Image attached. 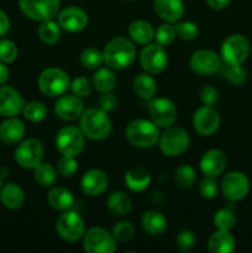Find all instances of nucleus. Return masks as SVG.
<instances>
[{"instance_id":"obj_1","label":"nucleus","mask_w":252,"mask_h":253,"mask_svg":"<svg viewBox=\"0 0 252 253\" xmlns=\"http://www.w3.org/2000/svg\"><path fill=\"white\" fill-rule=\"evenodd\" d=\"M104 63L111 69L127 68L136 57V48L130 40L115 37L106 43L103 51Z\"/></svg>"},{"instance_id":"obj_2","label":"nucleus","mask_w":252,"mask_h":253,"mask_svg":"<svg viewBox=\"0 0 252 253\" xmlns=\"http://www.w3.org/2000/svg\"><path fill=\"white\" fill-rule=\"evenodd\" d=\"M81 130L89 140L103 141L110 136L113 126L106 111L100 108H91L81 115Z\"/></svg>"},{"instance_id":"obj_3","label":"nucleus","mask_w":252,"mask_h":253,"mask_svg":"<svg viewBox=\"0 0 252 253\" xmlns=\"http://www.w3.org/2000/svg\"><path fill=\"white\" fill-rule=\"evenodd\" d=\"M125 135L128 142L138 148H151L160 140L158 126L152 120L145 119L131 121L126 127Z\"/></svg>"},{"instance_id":"obj_4","label":"nucleus","mask_w":252,"mask_h":253,"mask_svg":"<svg viewBox=\"0 0 252 253\" xmlns=\"http://www.w3.org/2000/svg\"><path fill=\"white\" fill-rule=\"evenodd\" d=\"M69 86H71V79L68 74L61 68L56 67L47 68L39 77L40 90L49 98L63 95Z\"/></svg>"},{"instance_id":"obj_5","label":"nucleus","mask_w":252,"mask_h":253,"mask_svg":"<svg viewBox=\"0 0 252 253\" xmlns=\"http://www.w3.org/2000/svg\"><path fill=\"white\" fill-rule=\"evenodd\" d=\"M160 148L162 153L167 157H177L183 155L190 145V137L182 127L169 126L167 130L160 135Z\"/></svg>"},{"instance_id":"obj_6","label":"nucleus","mask_w":252,"mask_h":253,"mask_svg":"<svg viewBox=\"0 0 252 253\" xmlns=\"http://www.w3.org/2000/svg\"><path fill=\"white\" fill-rule=\"evenodd\" d=\"M19 6L25 16L42 22L58 15L61 0H19Z\"/></svg>"},{"instance_id":"obj_7","label":"nucleus","mask_w":252,"mask_h":253,"mask_svg":"<svg viewBox=\"0 0 252 253\" xmlns=\"http://www.w3.org/2000/svg\"><path fill=\"white\" fill-rule=\"evenodd\" d=\"M251 47L250 42L244 35H230L221 46V59L224 63L240 66L249 57Z\"/></svg>"},{"instance_id":"obj_8","label":"nucleus","mask_w":252,"mask_h":253,"mask_svg":"<svg viewBox=\"0 0 252 253\" xmlns=\"http://www.w3.org/2000/svg\"><path fill=\"white\" fill-rule=\"evenodd\" d=\"M83 237V249L86 253H114L118 250L115 237L103 227H91Z\"/></svg>"},{"instance_id":"obj_9","label":"nucleus","mask_w":252,"mask_h":253,"mask_svg":"<svg viewBox=\"0 0 252 253\" xmlns=\"http://www.w3.org/2000/svg\"><path fill=\"white\" fill-rule=\"evenodd\" d=\"M56 230L61 239L67 242H77L85 234V224L77 211L66 210L57 219Z\"/></svg>"},{"instance_id":"obj_10","label":"nucleus","mask_w":252,"mask_h":253,"mask_svg":"<svg viewBox=\"0 0 252 253\" xmlns=\"http://www.w3.org/2000/svg\"><path fill=\"white\" fill-rule=\"evenodd\" d=\"M84 133L76 126H64L56 135V147L63 156H78L84 148Z\"/></svg>"},{"instance_id":"obj_11","label":"nucleus","mask_w":252,"mask_h":253,"mask_svg":"<svg viewBox=\"0 0 252 253\" xmlns=\"http://www.w3.org/2000/svg\"><path fill=\"white\" fill-rule=\"evenodd\" d=\"M43 157V146L36 138H27L17 143L15 161L25 169H34Z\"/></svg>"},{"instance_id":"obj_12","label":"nucleus","mask_w":252,"mask_h":253,"mask_svg":"<svg viewBox=\"0 0 252 253\" xmlns=\"http://www.w3.org/2000/svg\"><path fill=\"white\" fill-rule=\"evenodd\" d=\"M141 67L150 74H158L168 64V54L165 47L158 43H148L140 53Z\"/></svg>"},{"instance_id":"obj_13","label":"nucleus","mask_w":252,"mask_h":253,"mask_svg":"<svg viewBox=\"0 0 252 253\" xmlns=\"http://www.w3.org/2000/svg\"><path fill=\"white\" fill-rule=\"evenodd\" d=\"M250 190V180L242 172L234 170L222 178L221 192L224 197L230 202L242 200Z\"/></svg>"},{"instance_id":"obj_14","label":"nucleus","mask_w":252,"mask_h":253,"mask_svg":"<svg viewBox=\"0 0 252 253\" xmlns=\"http://www.w3.org/2000/svg\"><path fill=\"white\" fill-rule=\"evenodd\" d=\"M148 111H150L151 120L158 127H169L177 119V108H175L174 103L167 98L153 99L148 106Z\"/></svg>"},{"instance_id":"obj_15","label":"nucleus","mask_w":252,"mask_h":253,"mask_svg":"<svg viewBox=\"0 0 252 253\" xmlns=\"http://www.w3.org/2000/svg\"><path fill=\"white\" fill-rule=\"evenodd\" d=\"M220 126V115L212 106L203 105L193 115V127L199 135L211 136Z\"/></svg>"},{"instance_id":"obj_16","label":"nucleus","mask_w":252,"mask_h":253,"mask_svg":"<svg viewBox=\"0 0 252 253\" xmlns=\"http://www.w3.org/2000/svg\"><path fill=\"white\" fill-rule=\"evenodd\" d=\"M189 64L192 71L199 76H210L219 71L221 59L210 49H199L193 53Z\"/></svg>"},{"instance_id":"obj_17","label":"nucleus","mask_w":252,"mask_h":253,"mask_svg":"<svg viewBox=\"0 0 252 253\" xmlns=\"http://www.w3.org/2000/svg\"><path fill=\"white\" fill-rule=\"evenodd\" d=\"M88 14L82 7L68 6L58 12V24L68 32H81L88 25Z\"/></svg>"},{"instance_id":"obj_18","label":"nucleus","mask_w":252,"mask_h":253,"mask_svg":"<svg viewBox=\"0 0 252 253\" xmlns=\"http://www.w3.org/2000/svg\"><path fill=\"white\" fill-rule=\"evenodd\" d=\"M25 100L21 94L11 86H0V115L14 118L22 111Z\"/></svg>"},{"instance_id":"obj_19","label":"nucleus","mask_w":252,"mask_h":253,"mask_svg":"<svg viewBox=\"0 0 252 253\" xmlns=\"http://www.w3.org/2000/svg\"><path fill=\"white\" fill-rule=\"evenodd\" d=\"M84 111L83 101L77 95H61L54 104V114L64 121H74Z\"/></svg>"},{"instance_id":"obj_20","label":"nucleus","mask_w":252,"mask_h":253,"mask_svg":"<svg viewBox=\"0 0 252 253\" xmlns=\"http://www.w3.org/2000/svg\"><path fill=\"white\" fill-rule=\"evenodd\" d=\"M226 155L222 151L212 148V150L207 151L203 155L199 166L203 174L207 175V177L216 178L220 174H222V172L226 168Z\"/></svg>"},{"instance_id":"obj_21","label":"nucleus","mask_w":252,"mask_h":253,"mask_svg":"<svg viewBox=\"0 0 252 253\" xmlns=\"http://www.w3.org/2000/svg\"><path fill=\"white\" fill-rule=\"evenodd\" d=\"M109 178L101 169H90L84 173L81 180V188L84 194L89 197H98L106 190Z\"/></svg>"},{"instance_id":"obj_22","label":"nucleus","mask_w":252,"mask_h":253,"mask_svg":"<svg viewBox=\"0 0 252 253\" xmlns=\"http://www.w3.org/2000/svg\"><path fill=\"white\" fill-rule=\"evenodd\" d=\"M26 128L24 123L19 119L7 118L4 123L0 125V141L7 146L17 145L24 138Z\"/></svg>"},{"instance_id":"obj_23","label":"nucleus","mask_w":252,"mask_h":253,"mask_svg":"<svg viewBox=\"0 0 252 253\" xmlns=\"http://www.w3.org/2000/svg\"><path fill=\"white\" fill-rule=\"evenodd\" d=\"M155 11L161 19L173 24L184 15V4L182 0H155Z\"/></svg>"},{"instance_id":"obj_24","label":"nucleus","mask_w":252,"mask_h":253,"mask_svg":"<svg viewBox=\"0 0 252 253\" xmlns=\"http://www.w3.org/2000/svg\"><path fill=\"white\" fill-rule=\"evenodd\" d=\"M142 229L151 236H161L167 230V219L165 215L156 210H148L141 217Z\"/></svg>"},{"instance_id":"obj_25","label":"nucleus","mask_w":252,"mask_h":253,"mask_svg":"<svg viewBox=\"0 0 252 253\" xmlns=\"http://www.w3.org/2000/svg\"><path fill=\"white\" fill-rule=\"evenodd\" d=\"M208 247L211 253H231L236 247V241L230 231L217 230L209 237Z\"/></svg>"},{"instance_id":"obj_26","label":"nucleus","mask_w":252,"mask_h":253,"mask_svg":"<svg viewBox=\"0 0 252 253\" xmlns=\"http://www.w3.org/2000/svg\"><path fill=\"white\" fill-rule=\"evenodd\" d=\"M151 174L142 166H135L130 168L125 174V183L132 192H142L150 185Z\"/></svg>"},{"instance_id":"obj_27","label":"nucleus","mask_w":252,"mask_h":253,"mask_svg":"<svg viewBox=\"0 0 252 253\" xmlns=\"http://www.w3.org/2000/svg\"><path fill=\"white\" fill-rule=\"evenodd\" d=\"M0 200L2 205L10 210H17L25 202V193L15 183H7L0 189Z\"/></svg>"},{"instance_id":"obj_28","label":"nucleus","mask_w":252,"mask_h":253,"mask_svg":"<svg viewBox=\"0 0 252 253\" xmlns=\"http://www.w3.org/2000/svg\"><path fill=\"white\" fill-rule=\"evenodd\" d=\"M47 202L58 211L69 210L74 204V197L69 189L64 187H54L47 195Z\"/></svg>"},{"instance_id":"obj_29","label":"nucleus","mask_w":252,"mask_h":253,"mask_svg":"<svg viewBox=\"0 0 252 253\" xmlns=\"http://www.w3.org/2000/svg\"><path fill=\"white\" fill-rule=\"evenodd\" d=\"M128 35L136 43L148 44L155 39V30L145 20H136L128 26Z\"/></svg>"},{"instance_id":"obj_30","label":"nucleus","mask_w":252,"mask_h":253,"mask_svg":"<svg viewBox=\"0 0 252 253\" xmlns=\"http://www.w3.org/2000/svg\"><path fill=\"white\" fill-rule=\"evenodd\" d=\"M108 205L109 211L115 216H125L130 212L132 203H131L130 197L124 192H113L108 198Z\"/></svg>"},{"instance_id":"obj_31","label":"nucleus","mask_w":252,"mask_h":253,"mask_svg":"<svg viewBox=\"0 0 252 253\" xmlns=\"http://www.w3.org/2000/svg\"><path fill=\"white\" fill-rule=\"evenodd\" d=\"M116 76L113 69L106 67V68H99L94 73L93 85L100 94L111 93L116 86Z\"/></svg>"},{"instance_id":"obj_32","label":"nucleus","mask_w":252,"mask_h":253,"mask_svg":"<svg viewBox=\"0 0 252 253\" xmlns=\"http://www.w3.org/2000/svg\"><path fill=\"white\" fill-rule=\"evenodd\" d=\"M133 90L140 98L152 99L157 91V83L150 73H140L133 79Z\"/></svg>"},{"instance_id":"obj_33","label":"nucleus","mask_w":252,"mask_h":253,"mask_svg":"<svg viewBox=\"0 0 252 253\" xmlns=\"http://www.w3.org/2000/svg\"><path fill=\"white\" fill-rule=\"evenodd\" d=\"M39 36L41 39V41L43 43L52 44L57 43L61 39V26H59L58 22L52 20H46V21H42L41 25L39 26Z\"/></svg>"},{"instance_id":"obj_34","label":"nucleus","mask_w":252,"mask_h":253,"mask_svg":"<svg viewBox=\"0 0 252 253\" xmlns=\"http://www.w3.org/2000/svg\"><path fill=\"white\" fill-rule=\"evenodd\" d=\"M34 177L42 187H52L57 180V169L51 163L40 162L34 168Z\"/></svg>"},{"instance_id":"obj_35","label":"nucleus","mask_w":252,"mask_h":253,"mask_svg":"<svg viewBox=\"0 0 252 253\" xmlns=\"http://www.w3.org/2000/svg\"><path fill=\"white\" fill-rule=\"evenodd\" d=\"M217 72L221 74L222 78L226 79L232 85L239 86L246 81V71H245L241 64L240 66H235V64H227L221 62V66H220Z\"/></svg>"},{"instance_id":"obj_36","label":"nucleus","mask_w":252,"mask_h":253,"mask_svg":"<svg viewBox=\"0 0 252 253\" xmlns=\"http://www.w3.org/2000/svg\"><path fill=\"white\" fill-rule=\"evenodd\" d=\"M174 179L175 183L180 188H183V189H189V188H192L194 185L195 180H197L195 169L189 165L179 166L174 172Z\"/></svg>"},{"instance_id":"obj_37","label":"nucleus","mask_w":252,"mask_h":253,"mask_svg":"<svg viewBox=\"0 0 252 253\" xmlns=\"http://www.w3.org/2000/svg\"><path fill=\"white\" fill-rule=\"evenodd\" d=\"M22 114H24L25 119H27L31 123H40L46 118L47 109L43 103L35 100L25 104L24 108H22Z\"/></svg>"},{"instance_id":"obj_38","label":"nucleus","mask_w":252,"mask_h":253,"mask_svg":"<svg viewBox=\"0 0 252 253\" xmlns=\"http://www.w3.org/2000/svg\"><path fill=\"white\" fill-rule=\"evenodd\" d=\"M104 63V54L100 49L89 47L81 53V64L86 69L99 68Z\"/></svg>"},{"instance_id":"obj_39","label":"nucleus","mask_w":252,"mask_h":253,"mask_svg":"<svg viewBox=\"0 0 252 253\" xmlns=\"http://www.w3.org/2000/svg\"><path fill=\"white\" fill-rule=\"evenodd\" d=\"M214 225L217 227V230L230 231L236 225V216L234 211L229 208H222L217 210L214 215Z\"/></svg>"},{"instance_id":"obj_40","label":"nucleus","mask_w":252,"mask_h":253,"mask_svg":"<svg viewBox=\"0 0 252 253\" xmlns=\"http://www.w3.org/2000/svg\"><path fill=\"white\" fill-rule=\"evenodd\" d=\"M175 29L170 24H163L157 27L155 32L156 43L161 44L163 47H167L173 43L175 39Z\"/></svg>"},{"instance_id":"obj_41","label":"nucleus","mask_w":252,"mask_h":253,"mask_svg":"<svg viewBox=\"0 0 252 253\" xmlns=\"http://www.w3.org/2000/svg\"><path fill=\"white\" fill-rule=\"evenodd\" d=\"M56 169L63 177H72L78 170V162L74 156H63L57 161Z\"/></svg>"},{"instance_id":"obj_42","label":"nucleus","mask_w":252,"mask_h":253,"mask_svg":"<svg viewBox=\"0 0 252 253\" xmlns=\"http://www.w3.org/2000/svg\"><path fill=\"white\" fill-rule=\"evenodd\" d=\"M17 54H19V49L11 40H0V62L5 64L12 63L17 58Z\"/></svg>"},{"instance_id":"obj_43","label":"nucleus","mask_w":252,"mask_h":253,"mask_svg":"<svg viewBox=\"0 0 252 253\" xmlns=\"http://www.w3.org/2000/svg\"><path fill=\"white\" fill-rule=\"evenodd\" d=\"M175 34L180 37L182 40L185 41H193L198 37L199 35V29L198 25L194 24L193 21H182L178 22L174 26Z\"/></svg>"},{"instance_id":"obj_44","label":"nucleus","mask_w":252,"mask_h":253,"mask_svg":"<svg viewBox=\"0 0 252 253\" xmlns=\"http://www.w3.org/2000/svg\"><path fill=\"white\" fill-rule=\"evenodd\" d=\"M113 236L115 237L116 241L119 242H127L130 241L135 234L133 225L128 221H120L113 227Z\"/></svg>"},{"instance_id":"obj_45","label":"nucleus","mask_w":252,"mask_h":253,"mask_svg":"<svg viewBox=\"0 0 252 253\" xmlns=\"http://www.w3.org/2000/svg\"><path fill=\"white\" fill-rule=\"evenodd\" d=\"M91 85L93 84L90 83V81L84 77H77L71 82L72 91L74 95L79 96V98H85V96L90 95Z\"/></svg>"},{"instance_id":"obj_46","label":"nucleus","mask_w":252,"mask_h":253,"mask_svg":"<svg viewBox=\"0 0 252 253\" xmlns=\"http://www.w3.org/2000/svg\"><path fill=\"white\" fill-rule=\"evenodd\" d=\"M195 241H197V239H195L194 232L190 231V230H182L175 239L177 247L182 252L192 251L193 247L195 246Z\"/></svg>"},{"instance_id":"obj_47","label":"nucleus","mask_w":252,"mask_h":253,"mask_svg":"<svg viewBox=\"0 0 252 253\" xmlns=\"http://www.w3.org/2000/svg\"><path fill=\"white\" fill-rule=\"evenodd\" d=\"M217 190H219V187H217L215 178L212 177L204 178L199 184V193L205 199H212V198L216 197Z\"/></svg>"},{"instance_id":"obj_48","label":"nucleus","mask_w":252,"mask_h":253,"mask_svg":"<svg viewBox=\"0 0 252 253\" xmlns=\"http://www.w3.org/2000/svg\"><path fill=\"white\" fill-rule=\"evenodd\" d=\"M217 99H219V91L215 86L207 85L200 90V100L204 105L212 106L216 104Z\"/></svg>"},{"instance_id":"obj_49","label":"nucleus","mask_w":252,"mask_h":253,"mask_svg":"<svg viewBox=\"0 0 252 253\" xmlns=\"http://www.w3.org/2000/svg\"><path fill=\"white\" fill-rule=\"evenodd\" d=\"M118 106V99L113 93H105L99 99V108L104 111H113Z\"/></svg>"},{"instance_id":"obj_50","label":"nucleus","mask_w":252,"mask_h":253,"mask_svg":"<svg viewBox=\"0 0 252 253\" xmlns=\"http://www.w3.org/2000/svg\"><path fill=\"white\" fill-rule=\"evenodd\" d=\"M10 30V19L6 12L0 9V37H4Z\"/></svg>"},{"instance_id":"obj_51","label":"nucleus","mask_w":252,"mask_h":253,"mask_svg":"<svg viewBox=\"0 0 252 253\" xmlns=\"http://www.w3.org/2000/svg\"><path fill=\"white\" fill-rule=\"evenodd\" d=\"M231 0H207L208 5L214 10H222L230 4Z\"/></svg>"},{"instance_id":"obj_52","label":"nucleus","mask_w":252,"mask_h":253,"mask_svg":"<svg viewBox=\"0 0 252 253\" xmlns=\"http://www.w3.org/2000/svg\"><path fill=\"white\" fill-rule=\"evenodd\" d=\"M9 68L5 66V63L0 62V86L6 83V81L9 79Z\"/></svg>"},{"instance_id":"obj_53","label":"nucleus","mask_w":252,"mask_h":253,"mask_svg":"<svg viewBox=\"0 0 252 253\" xmlns=\"http://www.w3.org/2000/svg\"><path fill=\"white\" fill-rule=\"evenodd\" d=\"M0 189H1V178H0Z\"/></svg>"},{"instance_id":"obj_54","label":"nucleus","mask_w":252,"mask_h":253,"mask_svg":"<svg viewBox=\"0 0 252 253\" xmlns=\"http://www.w3.org/2000/svg\"><path fill=\"white\" fill-rule=\"evenodd\" d=\"M126 1H132V0H126Z\"/></svg>"}]
</instances>
